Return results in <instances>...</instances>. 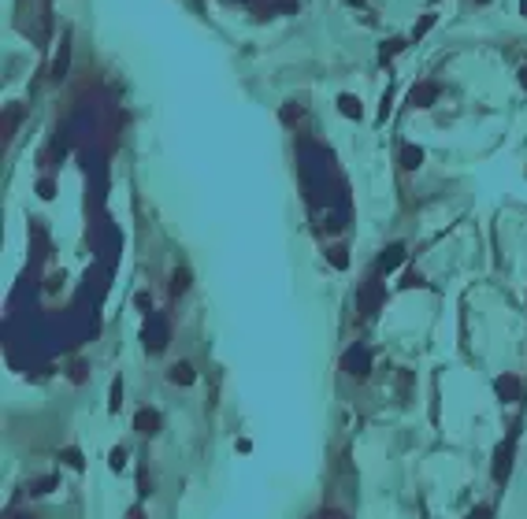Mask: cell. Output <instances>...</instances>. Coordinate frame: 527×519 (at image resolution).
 Listing matches in <instances>:
<instances>
[{"label":"cell","instance_id":"1","mask_svg":"<svg viewBox=\"0 0 527 519\" xmlns=\"http://www.w3.org/2000/svg\"><path fill=\"white\" fill-rule=\"evenodd\" d=\"M134 427H138V434H156V430H160V412L141 408V412L134 415Z\"/></svg>","mask_w":527,"mask_h":519},{"label":"cell","instance_id":"2","mask_svg":"<svg viewBox=\"0 0 527 519\" xmlns=\"http://www.w3.org/2000/svg\"><path fill=\"white\" fill-rule=\"evenodd\" d=\"M494 390L501 393L505 401H516V397H520V379H512V375H501V379L494 382Z\"/></svg>","mask_w":527,"mask_h":519},{"label":"cell","instance_id":"3","mask_svg":"<svg viewBox=\"0 0 527 519\" xmlns=\"http://www.w3.org/2000/svg\"><path fill=\"white\" fill-rule=\"evenodd\" d=\"M368 353H360V349H349V356H345V367H349L353 375H368Z\"/></svg>","mask_w":527,"mask_h":519},{"label":"cell","instance_id":"4","mask_svg":"<svg viewBox=\"0 0 527 519\" xmlns=\"http://www.w3.org/2000/svg\"><path fill=\"white\" fill-rule=\"evenodd\" d=\"M193 379H197V375H193L190 364H175V367H171V382H178V386H193Z\"/></svg>","mask_w":527,"mask_h":519},{"label":"cell","instance_id":"5","mask_svg":"<svg viewBox=\"0 0 527 519\" xmlns=\"http://www.w3.org/2000/svg\"><path fill=\"white\" fill-rule=\"evenodd\" d=\"M401 245H393V249H386V256H382V271H393V267H398V263H401Z\"/></svg>","mask_w":527,"mask_h":519},{"label":"cell","instance_id":"6","mask_svg":"<svg viewBox=\"0 0 527 519\" xmlns=\"http://www.w3.org/2000/svg\"><path fill=\"white\" fill-rule=\"evenodd\" d=\"M63 460H67V467H74V471H82V467H86V460H82V452L78 449H63Z\"/></svg>","mask_w":527,"mask_h":519},{"label":"cell","instance_id":"7","mask_svg":"<svg viewBox=\"0 0 527 519\" xmlns=\"http://www.w3.org/2000/svg\"><path fill=\"white\" fill-rule=\"evenodd\" d=\"M108 464H111V471H123V467H126V449L115 445V449H111V460H108Z\"/></svg>","mask_w":527,"mask_h":519},{"label":"cell","instance_id":"8","mask_svg":"<svg viewBox=\"0 0 527 519\" xmlns=\"http://www.w3.org/2000/svg\"><path fill=\"white\" fill-rule=\"evenodd\" d=\"M119 397H123V382L115 379V382H111V401H108V408H111V412H119Z\"/></svg>","mask_w":527,"mask_h":519},{"label":"cell","instance_id":"9","mask_svg":"<svg viewBox=\"0 0 527 519\" xmlns=\"http://www.w3.org/2000/svg\"><path fill=\"white\" fill-rule=\"evenodd\" d=\"M52 486H56V478H41V482H37V486H34V493H49V489H52Z\"/></svg>","mask_w":527,"mask_h":519},{"label":"cell","instance_id":"10","mask_svg":"<svg viewBox=\"0 0 527 519\" xmlns=\"http://www.w3.org/2000/svg\"><path fill=\"white\" fill-rule=\"evenodd\" d=\"M342 111H345V115H356V100L353 97H342Z\"/></svg>","mask_w":527,"mask_h":519},{"label":"cell","instance_id":"11","mask_svg":"<svg viewBox=\"0 0 527 519\" xmlns=\"http://www.w3.org/2000/svg\"><path fill=\"white\" fill-rule=\"evenodd\" d=\"M420 163V152H416V148H409V152H405V167H416Z\"/></svg>","mask_w":527,"mask_h":519},{"label":"cell","instance_id":"12","mask_svg":"<svg viewBox=\"0 0 527 519\" xmlns=\"http://www.w3.org/2000/svg\"><path fill=\"white\" fill-rule=\"evenodd\" d=\"M468 519H490V508H475V512L468 515Z\"/></svg>","mask_w":527,"mask_h":519},{"label":"cell","instance_id":"13","mask_svg":"<svg viewBox=\"0 0 527 519\" xmlns=\"http://www.w3.org/2000/svg\"><path fill=\"white\" fill-rule=\"evenodd\" d=\"M130 519H141V512H134V515H130Z\"/></svg>","mask_w":527,"mask_h":519}]
</instances>
